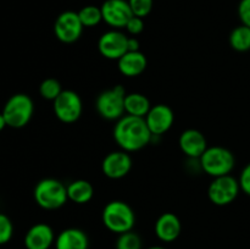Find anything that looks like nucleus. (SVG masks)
Returning a JSON list of instances; mask_svg holds the SVG:
<instances>
[{
	"label": "nucleus",
	"instance_id": "nucleus-1",
	"mask_svg": "<svg viewBox=\"0 0 250 249\" xmlns=\"http://www.w3.org/2000/svg\"><path fill=\"white\" fill-rule=\"evenodd\" d=\"M115 142L120 149L127 153L142 150L153 139V134L143 117L125 115L117 120L112 131Z\"/></svg>",
	"mask_w": 250,
	"mask_h": 249
},
{
	"label": "nucleus",
	"instance_id": "nucleus-2",
	"mask_svg": "<svg viewBox=\"0 0 250 249\" xmlns=\"http://www.w3.org/2000/svg\"><path fill=\"white\" fill-rule=\"evenodd\" d=\"M102 221L110 232L121 234L133 231L136 225V214L126 202L112 200L103 209Z\"/></svg>",
	"mask_w": 250,
	"mask_h": 249
},
{
	"label": "nucleus",
	"instance_id": "nucleus-3",
	"mask_svg": "<svg viewBox=\"0 0 250 249\" xmlns=\"http://www.w3.org/2000/svg\"><path fill=\"white\" fill-rule=\"evenodd\" d=\"M34 202L44 210H58L68 202L67 186L56 178H43L33 190Z\"/></svg>",
	"mask_w": 250,
	"mask_h": 249
},
{
	"label": "nucleus",
	"instance_id": "nucleus-4",
	"mask_svg": "<svg viewBox=\"0 0 250 249\" xmlns=\"http://www.w3.org/2000/svg\"><path fill=\"white\" fill-rule=\"evenodd\" d=\"M236 165L233 153L225 146H208L199 158V166L208 176L215 178L231 175Z\"/></svg>",
	"mask_w": 250,
	"mask_h": 249
},
{
	"label": "nucleus",
	"instance_id": "nucleus-5",
	"mask_svg": "<svg viewBox=\"0 0 250 249\" xmlns=\"http://www.w3.org/2000/svg\"><path fill=\"white\" fill-rule=\"evenodd\" d=\"M34 112V103L28 94L16 93L11 95L2 107V116L7 127L22 128L32 120Z\"/></svg>",
	"mask_w": 250,
	"mask_h": 249
},
{
	"label": "nucleus",
	"instance_id": "nucleus-6",
	"mask_svg": "<svg viewBox=\"0 0 250 249\" xmlns=\"http://www.w3.org/2000/svg\"><path fill=\"white\" fill-rule=\"evenodd\" d=\"M126 94V89L121 84L103 90L95 100V109L99 116L107 121H117L122 116H125L126 115L125 112Z\"/></svg>",
	"mask_w": 250,
	"mask_h": 249
},
{
	"label": "nucleus",
	"instance_id": "nucleus-7",
	"mask_svg": "<svg viewBox=\"0 0 250 249\" xmlns=\"http://www.w3.org/2000/svg\"><path fill=\"white\" fill-rule=\"evenodd\" d=\"M241 192L238 180L232 175L212 178L208 187V197L214 205L226 207L232 204Z\"/></svg>",
	"mask_w": 250,
	"mask_h": 249
},
{
	"label": "nucleus",
	"instance_id": "nucleus-8",
	"mask_svg": "<svg viewBox=\"0 0 250 249\" xmlns=\"http://www.w3.org/2000/svg\"><path fill=\"white\" fill-rule=\"evenodd\" d=\"M54 115L63 124H73L81 117L83 103L80 94L75 90L63 89L61 94L53 102Z\"/></svg>",
	"mask_w": 250,
	"mask_h": 249
},
{
	"label": "nucleus",
	"instance_id": "nucleus-9",
	"mask_svg": "<svg viewBox=\"0 0 250 249\" xmlns=\"http://www.w3.org/2000/svg\"><path fill=\"white\" fill-rule=\"evenodd\" d=\"M83 24L78 12L63 11L56 17L54 23V34L56 38L65 44H72L81 38L83 33Z\"/></svg>",
	"mask_w": 250,
	"mask_h": 249
},
{
	"label": "nucleus",
	"instance_id": "nucleus-10",
	"mask_svg": "<svg viewBox=\"0 0 250 249\" xmlns=\"http://www.w3.org/2000/svg\"><path fill=\"white\" fill-rule=\"evenodd\" d=\"M128 36L120 29H110L103 33L98 41V50L100 55L107 60H119L128 51Z\"/></svg>",
	"mask_w": 250,
	"mask_h": 249
},
{
	"label": "nucleus",
	"instance_id": "nucleus-11",
	"mask_svg": "<svg viewBox=\"0 0 250 249\" xmlns=\"http://www.w3.org/2000/svg\"><path fill=\"white\" fill-rule=\"evenodd\" d=\"M100 9L103 21L109 24L112 29L125 28L133 16L128 1L126 0H105Z\"/></svg>",
	"mask_w": 250,
	"mask_h": 249
},
{
	"label": "nucleus",
	"instance_id": "nucleus-12",
	"mask_svg": "<svg viewBox=\"0 0 250 249\" xmlns=\"http://www.w3.org/2000/svg\"><path fill=\"white\" fill-rule=\"evenodd\" d=\"M132 164L133 163L129 153L120 149L106 154L102 161V171L110 180H120L128 175Z\"/></svg>",
	"mask_w": 250,
	"mask_h": 249
},
{
	"label": "nucleus",
	"instance_id": "nucleus-13",
	"mask_svg": "<svg viewBox=\"0 0 250 249\" xmlns=\"http://www.w3.org/2000/svg\"><path fill=\"white\" fill-rule=\"evenodd\" d=\"M144 119L153 137H159L170 131L175 122V114L168 105L156 104L151 106Z\"/></svg>",
	"mask_w": 250,
	"mask_h": 249
},
{
	"label": "nucleus",
	"instance_id": "nucleus-14",
	"mask_svg": "<svg viewBox=\"0 0 250 249\" xmlns=\"http://www.w3.org/2000/svg\"><path fill=\"white\" fill-rule=\"evenodd\" d=\"M55 233L51 226L44 222H38L29 227L23 238L26 249H50L55 244Z\"/></svg>",
	"mask_w": 250,
	"mask_h": 249
},
{
	"label": "nucleus",
	"instance_id": "nucleus-15",
	"mask_svg": "<svg viewBox=\"0 0 250 249\" xmlns=\"http://www.w3.org/2000/svg\"><path fill=\"white\" fill-rule=\"evenodd\" d=\"M178 145L182 153L189 159H198L208 149V141L204 134L194 128H188L181 133Z\"/></svg>",
	"mask_w": 250,
	"mask_h": 249
},
{
	"label": "nucleus",
	"instance_id": "nucleus-16",
	"mask_svg": "<svg viewBox=\"0 0 250 249\" xmlns=\"http://www.w3.org/2000/svg\"><path fill=\"white\" fill-rule=\"evenodd\" d=\"M155 234L161 242L171 243L180 237L182 231V224L177 215L173 212H164L155 222Z\"/></svg>",
	"mask_w": 250,
	"mask_h": 249
},
{
	"label": "nucleus",
	"instance_id": "nucleus-17",
	"mask_svg": "<svg viewBox=\"0 0 250 249\" xmlns=\"http://www.w3.org/2000/svg\"><path fill=\"white\" fill-rule=\"evenodd\" d=\"M146 66H148V60L141 50L127 51L124 56L117 60L119 71L128 78L141 76L146 71Z\"/></svg>",
	"mask_w": 250,
	"mask_h": 249
},
{
	"label": "nucleus",
	"instance_id": "nucleus-18",
	"mask_svg": "<svg viewBox=\"0 0 250 249\" xmlns=\"http://www.w3.org/2000/svg\"><path fill=\"white\" fill-rule=\"evenodd\" d=\"M54 246L55 249H88L89 239L84 231L76 227H70L58 234Z\"/></svg>",
	"mask_w": 250,
	"mask_h": 249
},
{
	"label": "nucleus",
	"instance_id": "nucleus-19",
	"mask_svg": "<svg viewBox=\"0 0 250 249\" xmlns=\"http://www.w3.org/2000/svg\"><path fill=\"white\" fill-rule=\"evenodd\" d=\"M67 197L75 204H87L94 197V188L89 181L75 180L67 185Z\"/></svg>",
	"mask_w": 250,
	"mask_h": 249
},
{
	"label": "nucleus",
	"instance_id": "nucleus-20",
	"mask_svg": "<svg viewBox=\"0 0 250 249\" xmlns=\"http://www.w3.org/2000/svg\"><path fill=\"white\" fill-rule=\"evenodd\" d=\"M151 109L150 100L142 93H127L125 98V112L136 117H146Z\"/></svg>",
	"mask_w": 250,
	"mask_h": 249
},
{
	"label": "nucleus",
	"instance_id": "nucleus-21",
	"mask_svg": "<svg viewBox=\"0 0 250 249\" xmlns=\"http://www.w3.org/2000/svg\"><path fill=\"white\" fill-rule=\"evenodd\" d=\"M229 45L233 50L246 53L250 50V27L239 24L229 34Z\"/></svg>",
	"mask_w": 250,
	"mask_h": 249
},
{
	"label": "nucleus",
	"instance_id": "nucleus-22",
	"mask_svg": "<svg viewBox=\"0 0 250 249\" xmlns=\"http://www.w3.org/2000/svg\"><path fill=\"white\" fill-rule=\"evenodd\" d=\"M78 16H80L83 27H87V28L98 26L103 21L102 9L95 5H87V6L82 7L78 11Z\"/></svg>",
	"mask_w": 250,
	"mask_h": 249
},
{
	"label": "nucleus",
	"instance_id": "nucleus-23",
	"mask_svg": "<svg viewBox=\"0 0 250 249\" xmlns=\"http://www.w3.org/2000/svg\"><path fill=\"white\" fill-rule=\"evenodd\" d=\"M61 83L56 78H45L39 85V94L43 99L54 102L62 92Z\"/></svg>",
	"mask_w": 250,
	"mask_h": 249
},
{
	"label": "nucleus",
	"instance_id": "nucleus-24",
	"mask_svg": "<svg viewBox=\"0 0 250 249\" xmlns=\"http://www.w3.org/2000/svg\"><path fill=\"white\" fill-rule=\"evenodd\" d=\"M116 249H142V239L136 232L129 231L119 234L115 244Z\"/></svg>",
	"mask_w": 250,
	"mask_h": 249
},
{
	"label": "nucleus",
	"instance_id": "nucleus-25",
	"mask_svg": "<svg viewBox=\"0 0 250 249\" xmlns=\"http://www.w3.org/2000/svg\"><path fill=\"white\" fill-rule=\"evenodd\" d=\"M14 236V224L7 215L0 212V246L9 243Z\"/></svg>",
	"mask_w": 250,
	"mask_h": 249
},
{
	"label": "nucleus",
	"instance_id": "nucleus-26",
	"mask_svg": "<svg viewBox=\"0 0 250 249\" xmlns=\"http://www.w3.org/2000/svg\"><path fill=\"white\" fill-rule=\"evenodd\" d=\"M127 1L133 16L142 17V19L148 16L153 9V0H127Z\"/></svg>",
	"mask_w": 250,
	"mask_h": 249
},
{
	"label": "nucleus",
	"instance_id": "nucleus-27",
	"mask_svg": "<svg viewBox=\"0 0 250 249\" xmlns=\"http://www.w3.org/2000/svg\"><path fill=\"white\" fill-rule=\"evenodd\" d=\"M125 29L127 31V33L131 37H137L138 34H141L144 29V21L142 17L132 16L131 20L128 21V23L126 24Z\"/></svg>",
	"mask_w": 250,
	"mask_h": 249
},
{
	"label": "nucleus",
	"instance_id": "nucleus-28",
	"mask_svg": "<svg viewBox=\"0 0 250 249\" xmlns=\"http://www.w3.org/2000/svg\"><path fill=\"white\" fill-rule=\"evenodd\" d=\"M239 186H241V190L246 193L247 195L250 197V163L247 164L241 171V175L238 178Z\"/></svg>",
	"mask_w": 250,
	"mask_h": 249
},
{
	"label": "nucleus",
	"instance_id": "nucleus-29",
	"mask_svg": "<svg viewBox=\"0 0 250 249\" xmlns=\"http://www.w3.org/2000/svg\"><path fill=\"white\" fill-rule=\"evenodd\" d=\"M238 17L242 24L250 27V0H241L239 1Z\"/></svg>",
	"mask_w": 250,
	"mask_h": 249
},
{
	"label": "nucleus",
	"instance_id": "nucleus-30",
	"mask_svg": "<svg viewBox=\"0 0 250 249\" xmlns=\"http://www.w3.org/2000/svg\"><path fill=\"white\" fill-rule=\"evenodd\" d=\"M127 48H128V51H138L139 48H141V44H139L138 39L136 37H128Z\"/></svg>",
	"mask_w": 250,
	"mask_h": 249
},
{
	"label": "nucleus",
	"instance_id": "nucleus-31",
	"mask_svg": "<svg viewBox=\"0 0 250 249\" xmlns=\"http://www.w3.org/2000/svg\"><path fill=\"white\" fill-rule=\"evenodd\" d=\"M5 127H7L6 121H5L4 116H2V114H1V112H0V132H1L2 129L5 128Z\"/></svg>",
	"mask_w": 250,
	"mask_h": 249
},
{
	"label": "nucleus",
	"instance_id": "nucleus-32",
	"mask_svg": "<svg viewBox=\"0 0 250 249\" xmlns=\"http://www.w3.org/2000/svg\"><path fill=\"white\" fill-rule=\"evenodd\" d=\"M146 249H167L165 248V247H161V246H153V247H149V248Z\"/></svg>",
	"mask_w": 250,
	"mask_h": 249
}]
</instances>
